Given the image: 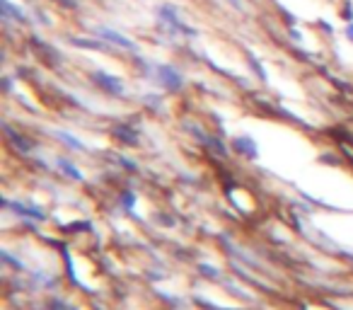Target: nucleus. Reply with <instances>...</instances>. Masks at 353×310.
Masks as SVG:
<instances>
[{"label": "nucleus", "mask_w": 353, "mask_h": 310, "mask_svg": "<svg viewBox=\"0 0 353 310\" xmlns=\"http://www.w3.org/2000/svg\"><path fill=\"white\" fill-rule=\"evenodd\" d=\"M75 46H83V49H104L99 41H90V39H73Z\"/></svg>", "instance_id": "6"}, {"label": "nucleus", "mask_w": 353, "mask_h": 310, "mask_svg": "<svg viewBox=\"0 0 353 310\" xmlns=\"http://www.w3.org/2000/svg\"><path fill=\"white\" fill-rule=\"evenodd\" d=\"M3 12H6L8 17H15L17 22L25 20V17H22V12H20V10H15V8H12V3H8V0H3Z\"/></svg>", "instance_id": "5"}, {"label": "nucleus", "mask_w": 353, "mask_h": 310, "mask_svg": "<svg viewBox=\"0 0 353 310\" xmlns=\"http://www.w3.org/2000/svg\"><path fill=\"white\" fill-rule=\"evenodd\" d=\"M346 37L353 41V22H351V25H346Z\"/></svg>", "instance_id": "9"}, {"label": "nucleus", "mask_w": 353, "mask_h": 310, "mask_svg": "<svg viewBox=\"0 0 353 310\" xmlns=\"http://www.w3.org/2000/svg\"><path fill=\"white\" fill-rule=\"evenodd\" d=\"M157 75H160V80L170 90H179V88H182V75L176 73L172 66H157Z\"/></svg>", "instance_id": "2"}, {"label": "nucleus", "mask_w": 353, "mask_h": 310, "mask_svg": "<svg viewBox=\"0 0 353 310\" xmlns=\"http://www.w3.org/2000/svg\"><path fill=\"white\" fill-rule=\"evenodd\" d=\"M94 35H99V37H104V39L114 41V44H117V46H121V49H128V51H133V49H136V46H133V41L128 39V37L119 35V32L109 30V27H97V30H94Z\"/></svg>", "instance_id": "1"}, {"label": "nucleus", "mask_w": 353, "mask_h": 310, "mask_svg": "<svg viewBox=\"0 0 353 310\" xmlns=\"http://www.w3.org/2000/svg\"><path fill=\"white\" fill-rule=\"evenodd\" d=\"M160 17H162V20L170 22V25L174 27V30L184 32V35H189V37L194 35V30H189V27H184L182 22H179V17H176V10H174L172 6H162V8H160Z\"/></svg>", "instance_id": "3"}, {"label": "nucleus", "mask_w": 353, "mask_h": 310, "mask_svg": "<svg viewBox=\"0 0 353 310\" xmlns=\"http://www.w3.org/2000/svg\"><path fill=\"white\" fill-rule=\"evenodd\" d=\"M343 17H346V20H351L353 17V10H351V3H348L346 8H343Z\"/></svg>", "instance_id": "8"}, {"label": "nucleus", "mask_w": 353, "mask_h": 310, "mask_svg": "<svg viewBox=\"0 0 353 310\" xmlns=\"http://www.w3.org/2000/svg\"><path fill=\"white\" fill-rule=\"evenodd\" d=\"M94 83L102 85V88H104V90H109L112 95H121V93H123L121 80L112 78V75H107V73H94Z\"/></svg>", "instance_id": "4"}, {"label": "nucleus", "mask_w": 353, "mask_h": 310, "mask_svg": "<svg viewBox=\"0 0 353 310\" xmlns=\"http://www.w3.org/2000/svg\"><path fill=\"white\" fill-rule=\"evenodd\" d=\"M59 165H61V168H63V170H65V173H68V175H70V177H78V180H80V177H83V175H80V173H78V170H75V168H73V165H68V163H65V160H61V163H59Z\"/></svg>", "instance_id": "7"}]
</instances>
